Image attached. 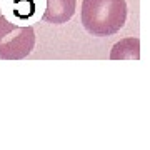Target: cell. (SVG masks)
<instances>
[{
	"mask_svg": "<svg viewBox=\"0 0 150 150\" xmlns=\"http://www.w3.org/2000/svg\"><path fill=\"white\" fill-rule=\"evenodd\" d=\"M75 8H77V0H47L42 20L54 25L67 23L74 17Z\"/></svg>",
	"mask_w": 150,
	"mask_h": 150,
	"instance_id": "cell-4",
	"label": "cell"
},
{
	"mask_svg": "<svg viewBox=\"0 0 150 150\" xmlns=\"http://www.w3.org/2000/svg\"><path fill=\"white\" fill-rule=\"evenodd\" d=\"M35 47V30L32 25H17L0 15V59L22 60Z\"/></svg>",
	"mask_w": 150,
	"mask_h": 150,
	"instance_id": "cell-2",
	"label": "cell"
},
{
	"mask_svg": "<svg viewBox=\"0 0 150 150\" xmlns=\"http://www.w3.org/2000/svg\"><path fill=\"white\" fill-rule=\"evenodd\" d=\"M47 0H0L2 15L17 25H30L43 17Z\"/></svg>",
	"mask_w": 150,
	"mask_h": 150,
	"instance_id": "cell-3",
	"label": "cell"
},
{
	"mask_svg": "<svg viewBox=\"0 0 150 150\" xmlns=\"http://www.w3.org/2000/svg\"><path fill=\"white\" fill-rule=\"evenodd\" d=\"M140 57V40L139 38H123L115 43L110 52L112 60H139Z\"/></svg>",
	"mask_w": 150,
	"mask_h": 150,
	"instance_id": "cell-5",
	"label": "cell"
},
{
	"mask_svg": "<svg viewBox=\"0 0 150 150\" xmlns=\"http://www.w3.org/2000/svg\"><path fill=\"white\" fill-rule=\"evenodd\" d=\"M82 25L93 37L117 33L127 20L125 0H83L80 10Z\"/></svg>",
	"mask_w": 150,
	"mask_h": 150,
	"instance_id": "cell-1",
	"label": "cell"
}]
</instances>
